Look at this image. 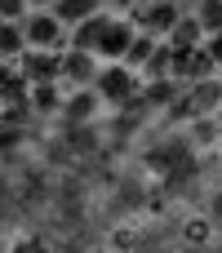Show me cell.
I'll use <instances>...</instances> for the list:
<instances>
[{
	"mask_svg": "<svg viewBox=\"0 0 222 253\" xmlns=\"http://www.w3.org/2000/svg\"><path fill=\"white\" fill-rule=\"evenodd\" d=\"M22 27H27V44L31 49H62V44H71V27L53 13V4L49 9H31L22 18Z\"/></svg>",
	"mask_w": 222,
	"mask_h": 253,
	"instance_id": "3957f363",
	"label": "cell"
},
{
	"mask_svg": "<svg viewBox=\"0 0 222 253\" xmlns=\"http://www.w3.org/2000/svg\"><path fill=\"white\" fill-rule=\"evenodd\" d=\"M214 116H218V120H222V107H218V111H214Z\"/></svg>",
	"mask_w": 222,
	"mask_h": 253,
	"instance_id": "ffe728a7",
	"label": "cell"
},
{
	"mask_svg": "<svg viewBox=\"0 0 222 253\" xmlns=\"http://www.w3.org/2000/svg\"><path fill=\"white\" fill-rule=\"evenodd\" d=\"M27 49H31V44H27L22 18H0V58H4V62H18Z\"/></svg>",
	"mask_w": 222,
	"mask_h": 253,
	"instance_id": "9c48e42d",
	"label": "cell"
},
{
	"mask_svg": "<svg viewBox=\"0 0 222 253\" xmlns=\"http://www.w3.org/2000/svg\"><path fill=\"white\" fill-rule=\"evenodd\" d=\"M58 62H62V84H67V89L93 84V80H98V67H102V58H98L93 49H80V44H62V49H58Z\"/></svg>",
	"mask_w": 222,
	"mask_h": 253,
	"instance_id": "277c9868",
	"label": "cell"
},
{
	"mask_svg": "<svg viewBox=\"0 0 222 253\" xmlns=\"http://www.w3.org/2000/svg\"><path fill=\"white\" fill-rule=\"evenodd\" d=\"M31 0H0V18H27Z\"/></svg>",
	"mask_w": 222,
	"mask_h": 253,
	"instance_id": "9a60e30c",
	"label": "cell"
},
{
	"mask_svg": "<svg viewBox=\"0 0 222 253\" xmlns=\"http://www.w3.org/2000/svg\"><path fill=\"white\" fill-rule=\"evenodd\" d=\"M13 76H18V62H4V58H0V93L9 89V80H13Z\"/></svg>",
	"mask_w": 222,
	"mask_h": 253,
	"instance_id": "e0dca14e",
	"label": "cell"
},
{
	"mask_svg": "<svg viewBox=\"0 0 222 253\" xmlns=\"http://www.w3.org/2000/svg\"><path fill=\"white\" fill-rule=\"evenodd\" d=\"M191 13L200 18L205 36H209V31H222V0H196V4H191Z\"/></svg>",
	"mask_w": 222,
	"mask_h": 253,
	"instance_id": "4fadbf2b",
	"label": "cell"
},
{
	"mask_svg": "<svg viewBox=\"0 0 222 253\" xmlns=\"http://www.w3.org/2000/svg\"><path fill=\"white\" fill-rule=\"evenodd\" d=\"M107 9H133V0H102Z\"/></svg>",
	"mask_w": 222,
	"mask_h": 253,
	"instance_id": "ac0fdd59",
	"label": "cell"
},
{
	"mask_svg": "<svg viewBox=\"0 0 222 253\" xmlns=\"http://www.w3.org/2000/svg\"><path fill=\"white\" fill-rule=\"evenodd\" d=\"M187 98H191L196 116H214V111L222 107V80H218V76H205V80L187 84Z\"/></svg>",
	"mask_w": 222,
	"mask_h": 253,
	"instance_id": "ba28073f",
	"label": "cell"
},
{
	"mask_svg": "<svg viewBox=\"0 0 222 253\" xmlns=\"http://www.w3.org/2000/svg\"><path fill=\"white\" fill-rule=\"evenodd\" d=\"M182 13H187V9H182V0H147V4H133V13H129V18H133L142 31H151V36H160V40H165Z\"/></svg>",
	"mask_w": 222,
	"mask_h": 253,
	"instance_id": "5b68a950",
	"label": "cell"
},
{
	"mask_svg": "<svg viewBox=\"0 0 222 253\" xmlns=\"http://www.w3.org/2000/svg\"><path fill=\"white\" fill-rule=\"evenodd\" d=\"M142 84H147V76L133 71L129 62H102V67H98V80H93L102 107H111V111L138 102V98H142Z\"/></svg>",
	"mask_w": 222,
	"mask_h": 253,
	"instance_id": "6da1fadb",
	"label": "cell"
},
{
	"mask_svg": "<svg viewBox=\"0 0 222 253\" xmlns=\"http://www.w3.org/2000/svg\"><path fill=\"white\" fill-rule=\"evenodd\" d=\"M160 44H165L160 36H151V31H142V27H138V36H133V44H129L125 62H129L133 71H147V67H151V58L160 53Z\"/></svg>",
	"mask_w": 222,
	"mask_h": 253,
	"instance_id": "8fae6325",
	"label": "cell"
},
{
	"mask_svg": "<svg viewBox=\"0 0 222 253\" xmlns=\"http://www.w3.org/2000/svg\"><path fill=\"white\" fill-rule=\"evenodd\" d=\"M107 4L102 0H53V13L67 22V27H80L85 18H93V13H102Z\"/></svg>",
	"mask_w": 222,
	"mask_h": 253,
	"instance_id": "7c38bea8",
	"label": "cell"
},
{
	"mask_svg": "<svg viewBox=\"0 0 222 253\" xmlns=\"http://www.w3.org/2000/svg\"><path fill=\"white\" fill-rule=\"evenodd\" d=\"M98 111H102L98 89H93V84H80V89H67L58 120H67V125H89V120H98Z\"/></svg>",
	"mask_w": 222,
	"mask_h": 253,
	"instance_id": "52a82bcc",
	"label": "cell"
},
{
	"mask_svg": "<svg viewBox=\"0 0 222 253\" xmlns=\"http://www.w3.org/2000/svg\"><path fill=\"white\" fill-rule=\"evenodd\" d=\"M49 4H53V0H31V9H49Z\"/></svg>",
	"mask_w": 222,
	"mask_h": 253,
	"instance_id": "d6986e66",
	"label": "cell"
},
{
	"mask_svg": "<svg viewBox=\"0 0 222 253\" xmlns=\"http://www.w3.org/2000/svg\"><path fill=\"white\" fill-rule=\"evenodd\" d=\"M165 44H174V49H196V44H205V27H200V18L187 9V13L174 22V31L165 36Z\"/></svg>",
	"mask_w": 222,
	"mask_h": 253,
	"instance_id": "30bf717a",
	"label": "cell"
},
{
	"mask_svg": "<svg viewBox=\"0 0 222 253\" xmlns=\"http://www.w3.org/2000/svg\"><path fill=\"white\" fill-rule=\"evenodd\" d=\"M133 36H138V22H133L129 13H111V9H107V18H102V31H98V44H93V53H98L102 62H125V53H129Z\"/></svg>",
	"mask_w": 222,
	"mask_h": 253,
	"instance_id": "7a4b0ae2",
	"label": "cell"
},
{
	"mask_svg": "<svg viewBox=\"0 0 222 253\" xmlns=\"http://www.w3.org/2000/svg\"><path fill=\"white\" fill-rule=\"evenodd\" d=\"M182 236H187V245H209L214 240V222L209 218H187V231Z\"/></svg>",
	"mask_w": 222,
	"mask_h": 253,
	"instance_id": "5bb4252c",
	"label": "cell"
},
{
	"mask_svg": "<svg viewBox=\"0 0 222 253\" xmlns=\"http://www.w3.org/2000/svg\"><path fill=\"white\" fill-rule=\"evenodd\" d=\"M18 71L27 76V84H49V80H58V84H62L58 49H27V53L18 58Z\"/></svg>",
	"mask_w": 222,
	"mask_h": 253,
	"instance_id": "8992f818",
	"label": "cell"
},
{
	"mask_svg": "<svg viewBox=\"0 0 222 253\" xmlns=\"http://www.w3.org/2000/svg\"><path fill=\"white\" fill-rule=\"evenodd\" d=\"M133 4H147V0H133Z\"/></svg>",
	"mask_w": 222,
	"mask_h": 253,
	"instance_id": "44dd1931",
	"label": "cell"
},
{
	"mask_svg": "<svg viewBox=\"0 0 222 253\" xmlns=\"http://www.w3.org/2000/svg\"><path fill=\"white\" fill-rule=\"evenodd\" d=\"M205 49L214 53V62L222 67V31H209V36H205Z\"/></svg>",
	"mask_w": 222,
	"mask_h": 253,
	"instance_id": "2e32d148",
	"label": "cell"
}]
</instances>
